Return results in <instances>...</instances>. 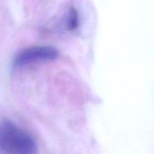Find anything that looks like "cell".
<instances>
[{"label": "cell", "mask_w": 154, "mask_h": 154, "mask_svg": "<svg viewBox=\"0 0 154 154\" xmlns=\"http://www.w3.org/2000/svg\"><path fill=\"white\" fill-rule=\"evenodd\" d=\"M0 151L4 154H37L32 137L9 120L0 123Z\"/></svg>", "instance_id": "6da1fadb"}, {"label": "cell", "mask_w": 154, "mask_h": 154, "mask_svg": "<svg viewBox=\"0 0 154 154\" xmlns=\"http://www.w3.org/2000/svg\"><path fill=\"white\" fill-rule=\"evenodd\" d=\"M58 56V51L51 46H35L23 50L14 59V66L22 67L37 62L53 60Z\"/></svg>", "instance_id": "7a4b0ae2"}, {"label": "cell", "mask_w": 154, "mask_h": 154, "mask_svg": "<svg viewBox=\"0 0 154 154\" xmlns=\"http://www.w3.org/2000/svg\"><path fill=\"white\" fill-rule=\"evenodd\" d=\"M78 23H79V19H78V12L75 9H70L67 18L68 27L69 29L74 30L78 28Z\"/></svg>", "instance_id": "3957f363"}]
</instances>
